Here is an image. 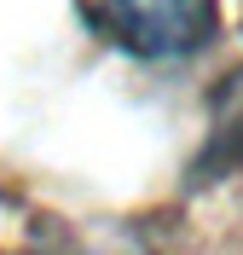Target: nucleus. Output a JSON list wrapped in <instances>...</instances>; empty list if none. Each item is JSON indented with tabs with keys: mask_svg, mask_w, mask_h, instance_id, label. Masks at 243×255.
Wrapping results in <instances>:
<instances>
[{
	"mask_svg": "<svg viewBox=\"0 0 243 255\" xmlns=\"http://www.w3.org/2000/svg\"><path fill=\"white\" fill-rule=\"evenodd\" d=\"M81 12L139 58L191 52L214 29V0H81Z\"/></svg>",
	"mask_w": 243,
	"mask_h": 255,
	"instance_id": "1",
	"label": "nucleus"
}]
</instances>
